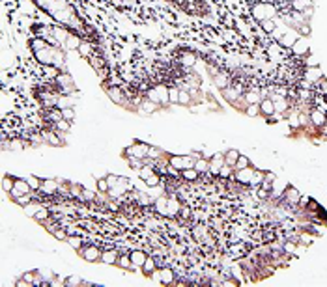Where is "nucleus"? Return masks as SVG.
Wrapping results in <instances>:
<instances>
[{"label":"nucleus","instance_id":"nucleus-24","mask_svg":"<svg viewBox=\"0 0 327 287\" xmlns=\"http://www.w3.org/2000/svg\"><path fill=\"white\" fill-rule=\"evenodd\" d=\"M129 258L133 261L135 269H142V265H144L146 259H148V254L144 250H133V252H129Z\"/></svg>","mask_w":327,"mask_h":287},{"label":"nucleus","instance_id":"nucleus-31","mask_svg":"<svg viewBox=\"0 0 327 287\" xmlns=\"http://www.w3.org/2000/svg\"><path fill=\"white\" fill-rule=\"evenodd\" d=\"M116 267H118V269H124V271H129V273H131V271H137L133 265V261H131V258H129V254H122Z\"/></svg>","mask_w":327,"mask_h":287},{"label":"nucleus","instance_id":"nucleus-17","mask_svg":"<svg viewBox=\"0 0 327 287\" xmlns=\"http://www.w3.org/2000/svg\"><path fill=\"white\" fill-rule=\"evenodd\" d=\"M324 77H326V75L322 73V69L318 66H309L305 71H303V79H305L313 88L322 81V79H324Z\"/></svg>","mask_w":327,"mask_h":287},{"label":"nucleus","instance_id":"nucleus-6","mask_svg":"<svg viewBox=\"0 0 327 287\" xmlns=\"http://www.w3.org/2000/svg\"><path fill=\"white\" fill-rule=\"evenodd\" d=\"M279 15H281V7L271 0H254L251 4V17L258 24L269 19H277Z\"/></svg>","mask_w":327,"mask_h":287},{"label":"nucleus","instance_id":"nucleus-33","mask_svg":"<svg viewBox=\"0 0 327 287\" xmlns=\"http://www.w3.org/2000/svg\"><path fill=\"white\" fill-rule=\"evenodd\" d=\"M194 103V97L193 94L189 92V90L181 88V92H179V99H178V104H181V106H189V104Z\"/></svg>","mask_w":327,"mask_h":287},{"label":"nucleus","instance_id":"nucleus-18","mask_svg":"<svg viewBox=\"0 0 327 287\" xmlns=\"http://www.w3.org/2000/svg\"><path fill=\"white\" fill-rule=\"evenodd\" d=\"M254 166H249V168L245 170H236L234 172V176H232V179H236L238 183L241 185H247V187H251V181H253V176H254Z\"/></svg>","mask_w":327,"mask_h":287},{"label":"nucleus","instance_id":"nucleus-38","mask_svg":"<svg viewBox=\"0 0 327 287\" xmlns=\"http://www.w3.org/2000/svg\"><path fill=\"white\" fill-rule=\"evenodd\" d=\"M279 19V17H277ZM277 19H269V21H264V22H260V28H262V32L264 34H273V30L277 28Z\"/></svg>","mask_w":327,"mask_h":287},{"label":"nucleus","instance_id":"nucleus-7","mask_svg":"<svg viewBox=\"0 0 327 287\" xmlns=\"http://www.w3.org/2000/svg\"><path fill=\"white\" fill-rule=\"evenodd\" d=\"M45 82H47L54 92H58L60 96H73V94H79V88H77L73 77L69 75L67 69L56 71V75H54L52 79H49V81H45Z\"/></svg>","mask_w":327,"mask_h":287},{"label":"nucleus","instance_id":"nucleus-44","mask_svg":"<svg viewBox=\"0 0 327 287\" xmlns=\"http://www.w3.org/2000/svg\"><path fill=\"white\" fill-rule=\"evenodd\" d=\"M26 181L30 183V187H32V191L34 192H37L41 189V179L37 176H26Z\"/></svg>","mask_w":327,"mask_h":287},{"label":"nucleus","instance_id":"nucleus-16","mask_svg":"<svg viewBox=\"0 0 327 287\" xmlns=\"http://www.w3.org/2000/svg\"><path fill=\"white\" fill-rule=\"evenodd\" d=\"M223 166H224V151H217L215 155L209 157V176L219 177Z\"/></svg>","mask_w":327,"mask_h":287},{"label":"nucleus","instance_id":"nucleus-34","mask_svg":"<svg viewBox=\"0 0 327 287\" xmlns=\"http://www.w3.org/2000/svg\"><path fill=\"white\" fill-rule=\"evenodd\" d=\"M292 51L299 54V56H303V54H309V45H307V37H299L298 43L292 47Z\"/></svg>","mask_w":327,"mask_h":287},{"label":"nucleus","instance_id":"nucleus-45","mask_svg":"<svg viewBox=\"0 0 327 287\" xmlns=\"http://www.w3.org/2000/svg\"><path fill=\"white\" fill-rule=\"evenodd\" d=\"M62 114H64V119H67V121H71V123H73V119H75V108L73 106H64V108H62Z\"/></svg>","mask_w":327,"mask_h":287},{"label":"nucleus","instance_id":"nucleus-1","mask_svg":"<svg viewBox=\"0 0 327 287\" xmlns=\"http://www.w3.org/2000/svg\"><path fill=\"white\" fill-rule=\"evenodd\" d=\"M28 2L43 15H47L52 22L71 30L81 39L94 45L97 51L105 52V39L101 32L86 15H82V11L71 0H28Z\"/></svg>","mask_w":327,"mask_h":287},{"label":"nucleus","instance_id":"nucleus-42","mask_svg":"<svg viewBox=\"0 0 327 287\" xmlns=\"http://www.w3.org/2000/svg\"><path fill=\"white\" fill-rule=\"evenodd\" d=\"M168 92H170V104H178L179 92H181V88H179L178 84H170V88H168Z\"/></svg>","mask_w":327,"mask_h":287},{"label":"nucleus","instance_id":"nucleus-22","mask_svg":"<svg viewBox=\"0 0 327 287\" xmlns=\"http://www.w3.org/2000/svg\"><path fill=\"white\" fill-rule=\"evenodd\" d=\"M243 97H245L247 104H258L264 99V96H262V90L258 88H247L245 94H243Z\"/></svg>","mask_w":327,"mask_h":287},{"label":"nucleus","instance_id":"nucleus-8","mask_svg":"<svg viewBox=\"0 0 327 287\" xmlns=\"http://www.w3.org/2000/svg\"><path fill=\"white\" fill-rule=\"evenodd\" d=\"M202 157V153H193L189 155H176V153H168V168L174 170V172H183V170H189V168H194V162L196 159Z\"/></svg>","mask_w":327,"mask_h":287},{"label":"nucleus","instance_id":"nucleus-48","mask_svg":"<svg viewBox=\"0 0 327 287\" xmlns=\"http://www.w3.org/2000/svg\"><path fill=\"white\" fill-rule=\"evenodd\" d=\"M28 286H30V284H28L26 280H24L22 276H21V278H19L17 282H15V287H28Z\"/></svg>","mask_w":327,"mask_h":287},{"label":"nucleus","instance_id":"nucleus-20","mask_svg":"<svg viewBox=\"0 0 327 287\" xmlns=\"http://www.w3.org/2000/svg\"><path fill=\"white\" fill-rule=\"evenodd\" d=\"M39 192L49 194V196H56V194H60V181L58 179H41Z\"/></svg>","mask_w":327,"mask_h":287},{"label":"nucleus","instance_id":"nucleus-10","mask_svg":"<svg viewBox=\"0 0 327 287\" xmlns=\"http://www.w3.org/2000/svg\"><path fill=\"white\" fill-rule=\"evenodd\" d=\"M150 149H152V144H146L142 140H133L131 146H127L122 151V159H141V161H146L150 155Z\"/></svg>","mask_w":327,"mask_h":287},{"label":"nucleus","instance_id":"nucleus-12","mask_svg":"<svg viewBox=\"0 0 327 287\" xmlns=\"http://www.w3.org/2000/svg\"><path fill=\"white\" fill-rule=\"evenodd\" d=\"M279 199H281L283 205H286L288 209H292V211H296L299 205V201H301V192H299L296 187L288 185V187L283 191V194L279 196Z\"/></svg>","mask_w":327,"mask_h":287},{"label":"nucleus","instance_id":"nucleus-46","mask_svg":"<svg viewBox=\"0 0 327 287\" xmlns=\"http://www.w3.org/2000/svg\"><path fill=\"white\" fill-rule=\"evenodd\" d=\"M39 271H41V276H43V280L47 282L49 286H51L52 282H54V273H52V271H49V269H39Z\"/></svg>","mask_w":327,"mask_h":287},{"label":"nucleus","instance_id":"nucleus-26","mask_svg":"<svg viewBox=\"0 0 327 287\" xmlns=\"http://www.w3.org/2000/svg\"><path fill=\"white\" fill-rule=\"evenodd\" d=\"M141 271H142V274H144L146 278H152V276H154V274L159 271V269H157V261L152 258V256H148V259H146V263L142 265Z\"/></svg>","mask_w":327,"mask_h":287},{"label":"nucleus","instance_id":"nucleus-2","mask_svg":"<svg viewBox=\"0 0 327 287\" xmlns=\"http://www.w3.org/2000/svg\"><path fill=\"white\" fill-rule=\"evenodd\" d=\"M26 49L32 54V58L36 60V64L49 69H56V71H64L66 67V54L62 47L54 45L52 41L45 39L41 36H30L26 39Z\"/></svg>","mask_w":327,"mask_h":287},{"label":"nucleus","instance_id":"nucleus-15","mask_svg":"<svg viewBox=\"0 0 327 287\" xmlns=\"http://www.w3.org/2000/svg\"><path fill=\"white\" fill-rule=\"evenodd\" d=\"M26 147H32V142H28L26 138H21V136H15V138H4L2 140V149L4 151H22Z\"/></svg>","mask_w":327,"mask_h":287},{"label":"nucleus","instance_id":"nucleus-32","mask_svg":"<svg viewBox=\"0 0 327 287\" xmlns=\"http://www.w3.org/2000/svg\"><path fill=\"white\" fill-rule=\"evenodd\" d=\"M239 151L238 149H226L224 151V164H228V166H236V162H238V159H239Z\"/></svg>","mask_w":327,"mask_h":287},{"label":"nucleus","instance_id":"nucleus-3","mask_svg":"<svg viewBox=\"0 0 327 287\" xmlns=\"http://www.w3.org/2000/svg\"><path fill=\"white\" fill-rule=\"evenodd\" d=\"M30 34L32 36H41L45 39H49L52 41L54 45H58L62 47L64 51H79V47L84 39L73 34L71 30L64 28V26H60L56 22H52V24H45V22H34L32 26H30Z\"/></svg>","mask_w":327,"mask_h":287},{"label":"nucleus","instance_id":"nucleus-39","mask_svg":"<svg viewBox=\"0 0 327 287\" xmlns=\"http://www.w3.org/2000/svg\"><path fill=\"white\" fill-rule=\"evenodd\" d=\"M249 166H253L251 159L245 157V155H239L238 162H236V166H234V172H236V170H245V168H249Z\"/></svg>","mask_w":327,"mask_h":287},{"label":"nucleus","instance_id":"nucleus-11","mask_svg":"<svg viewBox=\"0 0 327 287\" xmlns=\"http://www.w3.org/2000/svg\"><path fill=\"white\" fill-rule=\"evenodd\" d=\"M139 176H141L142 183L146 185L148 189H156L159 185H163V176H161V172H159L154 164H150V162L139 170Z\"/></svg>","mask_w":327,"mask_h":287},{"label":"nucleus","instance_id":"nucleus-14","mask_svg":"<svg viewBox=\"0 0 327 287\" xmlns=\"http://www.w3.org/2000/svg\"><path fill=\"white\" fill-rule=\"evenodd\" d=\"M41 136H43V142L47 146H52V147H64L66 146V134L64 133H58V131H54V129H41Z\"/></svg>","mask_w":327,"mask_h":287},{"label":"nucleus","instance_id":"nucleus-49","mask_svg":"<svg viewBox=\"0 0 327 287\" xmlns=\"http://www.w3.org/2000/svg\"><path fill=\"white\" fill-rule=\"evenodd\" d=\"M124 2H133V0H124Z\"/></svg>","mask_w":327,"mask_h":287},{"label":"nucleus","instance_id":"nucleus-36","mask_svg":"<svg viewBox=\"0 0 327 287\" xmlns=\"http://www.w3.org/2000/svg\"><path fill=\"white\" fill-rule=\"evenodd\" d=\"M54 216V213H52V209H49V207L45 205V207H41L39 211H37V214L34 216V220H37L39 224L41 222H45V220H49V218H52Z\"/></svg>","mask_w":327,"mask_h":287},{"label":"nucleus","instance_id":"nucleus-23","mask_svg":"<svg viewBox=\"0 0 327 287\" xmlns=\"http://www.w3.org/2000/svg\"><path fill=\"white\" fill-rule=\"evenodd\" d=\"M13 189L17 192H21V194H32V187H30V183L26 181V177H17L13 176Z\"/></svg>","mask_w":327,"mask_h":287},{"label":"nucleus","instance_id":"nucleus-41","mask_svg":"<svg viewBox=\"0 0 327 287\" xmlns=\"http://www.w3.org/2000/svg\"><path fill=\"white\" fill-rule=\"evenodd\" d=\"M243 114L249 116V118H258V116H260V104H247V108Z\"/></svg>","mask_w":327,"mask_h":287},{"label":"nucleus","instance_id":"nucleus-19","mask_svg":"<svg viewBox=\"0 0 327 287\" xmlns=\"http://www.w3.org/2000/svg\"><path fill=\"white\" fill-rule=\"evenodd\" d=\"M258 104H260V118L271 119L277 114L275 103H273V99H271V97H264Z\"/></svg>","mask_w":327,"mask_h":287},{"label":"nucleus","instance_id":"nucleus-37","mask_svg":"<svg viewBox=\"0 0 327 287\" xmlns=\"http://www.w3.org/2000/svg\"><path fill=\"white\" fill-rule=\"evenodd\" d=\"M66 243L69 244V246H71V248H73L75 252H79V250L82 248V246H84V239H81L79 235H69V237H67Z\"/></svg>","mask_w":327,"mask_h":287},{"label":"nucleus","instance_id":"nucleus-40","mask_svg":"<svg viewBox=\"0 0 327 287\" xmlns=\"http://www.w3.org/2000/svg\"><path fill=\"white\" fill-rule=\"evenodd\" d=\"M97 185V192H103V194H109V191H111V185H109V179H107V176L105 177H99L96 181Z\"/></svg>","mask_w":327,"mask_h":287},{"label":"nucleus","instance_id":"nucleus-13","mask_svg":"<svg viewBox=\"0 0 327 287\" xmlns=\"http://www.w3.org/2000/svg\"><path fill=\"white\" fill-rule=\"evenodd\" d=\"M77 254H79L86 263H99V261H101V256H103V250H101L99 246H96V244L84 243V246H82Z\"/></svg>","mask_w":327,"mask_h":287},{"label":"nucleus","instance_id":"nucleus-30","mask_svg":"<svg viewBox=\"0 0 327 287\" xmlns=\"http://www.w3.org/2000/svg\"><path fill=\"white\" fill-rule=\"evenodd\" d=\"M62 286L64 287H86V286H94L86 280H81L79 276H67L66 280H62Z\"/></svg>","mask_w":327,"mask_h":287},{"label":"nucleus","instance_id":"nucleus-27","mask_svg":"<svg viewBox=\"0 0 327 287\" xmlns=\"http://www.w3.org/2000/svg\"><path fill=\"white\" fill-rule=\"evenodd\" d=\"M41 207H45V203H41L39 199H32L30 203H26V205L22 207V211H24V214H26V216L34 218V216L37 214V211H39Z\"/></svg>","mask_w":327,"mask_h":287},{"label":"nucleus","instance_id":"nucleus-43","mask_svg":"<svg viewBox=\"0 0 327 287\" xmlns=\"http://www.w3.org/2000/svg\"><path fill=\"white\" fill-rule=\"evenodd\" d=\"M11 189H13V176H4L2 177V191L6 192V194H9L11 192Z\"/></svg>","mask_w":327,"mask_h":287},{"label":"nucleus","instance_id":"nucleus-35","mask_svg":"<svg viewBox=\"0 0 327 287\" xmlns=\"http://www.w3.org/2000/svg\"><path fill=\"white\" fill-rule=\"evenodd\" d=\"M264 179H266V172L264 170H254V176H253V181H251V189L253 191H256L258 187H260L262 183H264Z\"/></svg>","mask_w":327,"mask_h":287},{"label":"nucleus","instance_id":"nucleus-25","mask_svg":"<svg viewBox=\"0 0 327 287\" xmlns=\"http://www.w3.org/2000/svg\"><path fill=\"white\" fill-rule=\"evenodd\" d=\"M122 254H118V250H105L103 256H101V263L105 265H111V267H116L118 265V259Z\"/></svg>","mask_w":327,"mask_h":287},{"label":"nucleus","instance_id":"nucleus-4","mask_svg":"<svg viewBox=\"0 0 327 287\" xmlns=\"http://www.w3.org/2000/svg\"><path fill=\"white\" fill-rule=\"evenodd\" d=\"M164 2L189 17H211V6L208 0H164Z\"/></svg>","mask_w":327,"mask_h":287},{"label":"nucleus","instance_id":"nucleus-9","mask_svg":"<svg viewBox=\"0 0 327 287\" xmlns=\"http://www.w3.org/2000/svg\"><path fill=\"white\" fill-rule=\"evenodd\" d=\"M107 179H109V185H111V194L112 199H116L118 196H126L127 192H133V185L129 183L127 177L122 176H114V174H107Z\"/></svg>","mask_w":327,"mask_h":287},{"label":"nucleus","instance_id":"nucleus-28","mask_svg":"<svg viewBox=\"0 0 327 287\" xmlns=\"http://www.w3.org/2000/svg\"><path fill=\"white\" fill-rule=\"evenodd\" d=\"M200 177L202 176L194 168H189V170H183V172H179V179H181L183 183H196Z\"/></svg>","mask_w":327,"mask_h":287},{"label":"nucleus","instance_id":"nucleus-47","mask_svg":"<svg viewBox=\"0 0 327 287\" xmlns=\"http://www.w3.org/2000/svg\"><path fill=\"white\" fill-rule=\"evenodd\" d=\"M52 237H54V239H58V241H67V231L64 228H58L56 229V231H54V233H52Z\"/></svg>","mask_w":327,"mask_h":287},{"label":"nucleus","instance_id":"nucleus-5","mask_svg":"<svg viewBox=\"0 0 327 287\" xmlns=\"http://www.w3.org/2000/svg\"><path fill=\"white\" fill-rule=\"evenodd\" d=\"M168 88L170 86L163 81L152 82L148 88L144 90L142 97H146L152 103H156L159 108H166V106H170V92H168Z\"/></svg>","mask_w":327,"mask_h":287},{"label":"nucleus","instance_id":"nucleus-29","mask_svg":"<svg viewBox=\"0 0 327 287\" xmlns=\"http://www.w3.org/2000/svg\"><path fill=\"white\" fill-rule=\"evenodd\" d=\"M194 170L200 174V176H208L209 174V157H198L196 162H194Z\"/></svg>","mask_w":327,"mask_h":287},{"label":"nucleus","instance_id":"nucleus-21","mask_svg":"<svg viewBox=\"0 0 327 287\" xmlns=\"http://www.w3.org/2000/svg\"><path fill=\"white\" fill-rule=\"evenodd\" d=\"M159 280H161V284L163 286H174L176 282H178V276H176V273L172 271V269H161L159 271Z\"/></svg>","mask_w":327,"mask_h":287}]
</instances>
